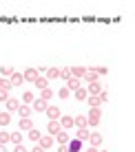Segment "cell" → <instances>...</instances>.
Wrapping results in <instances>:
<instances>
[{
	"instance_id": "cell-1",
	"label": "cell",
	"mask_w": 135,
	"mask_h": 152,
	"mask_svg": "<svg viewBox=\"0 0 135 152\" xmlns=\"http://www.w3.org/2000/svg\"><path fill=\"white\" fill-rule=\"evenodd\" d=\"M100 119H102V110H100V108H91L89 115H86V126L95 128V126L100 124Z\"/></svg>"
},
{
	"instance_id": "cell-2",
	"label": "cell",
	"mask_w": 135,
	"mask_h": 152,
	"mask_svg": "<svg viewBox=\"0 0 135 152\" xmlns=\"http://www.w3.org/2000/svg\"><path fill=\"white\" fill-rule=\"evenodd\" d=\"M44 113H46V117H49V121H58V119L62 117V110L58 106H46Z\"/></svg>"
},
{
	"instance_id": "cell-3",
	"label": "cell",
	"mask_w": 135,
	"mask_h": 152,
	"mask_svg": "<svg viewBox=\"0 0 135 152\" xmlns=\"http://www.w3.org/2000/svg\"><path fill=\"white\" fill-rule=\"evenodd\" d=\"M33 128V119L31 117H22L18 121V130H24V132H29V130Z\"/></svg>"
},
{
	"instance_id": "cell-4",
	"label": "cell",
	"mask_w": 135,
	"mask_h": 152,
	"mask_svg": "<svg viewBox=\"0 0 135 152\" xmlns=\"http://www.w3.org/2000/svg\"><path fill=\"white\" fill-rule=\"evenodd\" d=\"M46 106H49V104L44 102V99H33V104H31V110H35V113H44L46 110Z\"/></svg>"
},
{
	"instance_id": "cell-5",
	"label": "cell",
	"mask_w": 135,
	"mask_h": 152,
	"mask_svg": "<svg viewBox=\"0 0 135 152\" xmlns=\"http://www.w3.org/2000/svg\"><path fill=\"white\" fill-rule=\"evenodd\" d=\"M38 145H40L42 150H49L51 145H53V137H51V134H42L40 141H38Z\"/></svg>"
},
{
	"instance_id": "cell-6",
	"label": "cell",
	"mask_w": 135,
	"mask_h": 152,
	"mask_svg": "<svg viewBox=\"0 0 135 152\" xmlns=\"http://www.w3.org/2000/svg\"><path fill=\"white\" fill-rule=\"evenodd\" d=\"M89 145H93V148H100L102 145V141H104V137H102V134H97V132H93V134H89Z\"/></svg>"
},
{
	"instance_id": "cell-7",
	"label": "cell",
	"mask_w": 135,
	"mask_h": 152,
	"mask_svg": "<svg viewBox=\"0 0 135 152\" xmlns=\"http://www.w3.org/2000/svg\"><path fill=\"white\" fill-rule=\"evenodd\" d=\"M9 82H11V86H20V84H24V77H22V73L13 71L11 77H9Z\"/></svg>"
},
{
	"instance_id": "cell-8",
	"label": "cell",
	"mask_w": 135,
	"mask_h": 152,
	"mask_svg": "<svg viewBox=\"0 0 135 152\" xmlns=\"http://www.w3.org/2000/svg\"><path fill=\"white\" fill-rule=\"evenodd\" d=\"M22 77H24V82H31V84H33L35 80H38V71H35V69H27V71L22 73Z\"/></svg>"
},
{
	"instance_id": "cell-9",
	"label": "cell",
	"mask_w": 135,
	"mask_h": 152,
	"mask_svg": "<svg viewBox=\"0 0 135 152\" xmlns=\"http://www.w3.org/2000/svg\"><path fill=\"white\" fill-rule=\"evenodd\" d=\"M58 121L62 126V130H71V128H73V117H69V115H66V117H60Z\"/></svg>"
},
{
	"instance_id": "cell-10",
	"label": "cell",
	"mask_w": 135,
	"mask_h": 152,
	"mask_svg": "<svg viewBox=\"0 0 135 152\" xmlns=\"http://www.w3.org/2000/svg\"><path fill=\"white\" fill-rule=\"evenodd\" d=\"M4 104H7V113H9V115H11V113H15V110L20 108V102H18V99H11V97H9Z\"/></svg>"
},
{
	"instance_id": "cell-11",
	"label": "cell",
	"mask_w": 135,
	"mask_h": 152,
	"mask_svg": "<svg viewBox=\"0 0 135 152\" xmlns=\"http://www.w3.org/2000/svg\"><path fill=\"white\" fill-rule=\"evenodd\" d=\"M80 86H82V82L77 80V77H69V80H66V88H69L71 93H73V91H77Z\"/></svg>"
},
{
	"instance_id": "cell-12",
	"label": "cell",
	"mask_w": 135,
	"mask_h": 152,
	"mask_svg": "<svg viewBox=\"0 0 135 152\" xmlns=\"http://www.w3.org/2000/svg\"><path fill=\"white\" fill-rule=\"evenodd\" d=\"M46 130H49V134H51V137H55V134H58L60 130H62V126H60V121H49Z\"/></svg>"
},
{
	"instance_id": "cell-13",
	"label": "cell",
	"mask_w": 135,
	"mask_h": 152,
	"mask_svg": "<svg viewBox=\"0 0 135 152\" xmlns=\"http://www.w3.org/2000/svg\"><path fill=\"white\" fill-rule=\"evenodd\" d=\"M80 148H82V141L69 139V143H66V150H69V152H80Z\"/></svg>"
},
{
	"instance_id": "cell-14",
	"label": "cell",
	"mask_w": 135,
	"mask_h": 152,
	"mask_svg": "<svg viewBox=\"0 0 135 152\" xmlns=\"http://www.w3.org/2000/svg\"><path fill=\"white\" fill-rule=\"evenodd\" d=\"M73 97L77 99V102H86V97H89V93H86V88H77V91H73Z\"/></svg>"
},
{
	"instance_id": "cell-15",
	"label": "cell",
	"mask_w": 135,
	"mask_h": 152,
	"mask_svg": "<svg viewBox=\"0 0 135 152\" xmlns=\"http://www.w3.org/2000/svg\"><path fill=\"white\" fill-rule=\"evenodd\" d=\"M22 137H24V134H20V130H18V132H9V143L20 145V143H22Z\"/></svg>"
},
{
	"instance_id": "cell-16",
	"label": "cell",
	"mask_w": 135,
	"mask_h": 152,
	"mask_svg": "<svg viewBox=\"0 0 135 152\" xmlns=\"http://www.w3.org/2000/svg\"><path fill=\"white\" fill-rule=\"evenodd\" d=\"M84 73H86V69H84V66H73V69H71V77H77V80L82 82Z\"/></svg>"
},
{
	"instance_id": "cell-17",
	"label": "cell",
	"mask_w": 135,
	"mask_h": 152,
	"mask_svg": "<svg viewBox=\"0 0 135 152\" xmlns=\"http://www.w3.org/2000/svg\"><path fill=\"white\" fill-rule=\"evenodd\" d=\"M55 139H58V143H60V145H66L71 137H69V132H66V130H60V132L55 134Z\"/></svg>"
},
{
	"instance_id": "cell-18",
	"label": "cell",
	"mask_w": 135,
	"mask_h": 152,
	"mask_svg": "<svg viewBox=\"0 0 135 152\" xmlns=\"http://www.w3.org/2000/svg\"><path fill=\"white\" fill-rule=\"evenodd\" d=\"M58 77H60V69H55V66H51V69H46V80H49V82L58 80Z\"/></svg>"
},
{
	"instance_id": "cell-19",
	"label": "cell",
	"mask_w": 135,
	"mask_h": 152,
	"mask_svg": "<svg viewBox=\"0 0 135 152\" xmlns=\"http://www.w3.org/2000/svg\"><path fill=\"white\" fill-rule=\"evenodd\" d=\"M73 126H75V128H89V126H86V117H84V115L73 117Z\"/></svg>"
},
{
	"instance_id": "cell-20",
	"label": "cell",
	"mask_w": 135,
	"mask_h": 152,
	"mask_svg": "<svg viewBox=\"0 0 135 152\" xmlns=\"http://www.w3.org/2000/svg\"><path fill=\"white\" fill-rule=\"evenodd\" d=\"M15 113L20 115V119H22V117H31V106H27V104H20V108H18Z\"/></svg>"
},
{
	"instance_id": "cell-21",
	"label": "cell",
	"mask_w": 135,
	"mask_h": 152,
	"mask_svg": "<svg viewBox=\"0 0 135 152\" xmlns=\"http://www.w3.org/2000/svg\"><path fill=\"white\" fill-rule=\"evenodd\" d=\"M89 128H77V132H75V139L77 141H86V139H89Z\"/></svg>"
},
{
	"instance_id": "cell-22",
	"label": "cell",
	"mask_w": 135,
	"mask_h": 152,
	"mask_svg": "<svg viewBox=\"0 0 135 152\" xmlns=\"http://www.w3.org/2000/svg\"><path fill=\"white\" fill-rule=\"evenodd\" d=\"M82 82H89V84H93V82H97V75L93 73V69H86V73H84V77H82Z\"/></svg>"
},
{
	"instance_id": "cell-23",
	"label": "cell",
	"mask_w": 135,
	"mask_h": 152,
	"mask_svg": "<svg viewBox=\"0 0 135 152\" xmlns=\"http://www.w3.org/2000/svg\"><path fill=\"white\" fill-rule=\"evenodd\" d=\"M86 93H89V95H100V93H102V86H100L97 82H93V84H89Z\"/></svg>"
},
{
	"instance_id": "cell-24",
	"label": "cell",
	"mask_w": 135,
	"mask_h": 152,
	"mask_svg": "<svg viewBox=\"0 0 135 152\" xmlns=\"http://www.w3.org/2000/svg\"><path fill=\"white\" fill-rule=\"evenodd\" d=\"M33 84L38 86V91H44V88H49V80H46V77H40V75H38V80H35Z\"/></svg>"
},
{
	"instance_id": "cell-25",
	"label": "cell",
	"mask_w": 135,
	"mask_h": 152,
	"mask_svg": "<svg viewBox=\"0 0 135 152\" xmlns=\"http://www.w3.org/2000/svg\"><path fill=\"white\" fill-rule=\"evenodd\" d=\"M86 102H89L91 108H100L102 106V102H100V97H97V95H89V97H86Z\"/></svg>"
},
{
	"instance_id": "cell-26",
	"label": "cell",
	"mask_w": 135,
	"mask_h": 152,
	"mask_svg": "<svg viewBox=\"0 0 135 152\" xmlns=\"http://www.w3.org/2000/svg\"><path fill=\"white\" fill-rule=\"evenodd\" d=\"M27 137H29L31 141H33V143H38V141H40V137H42V134H40V130H38V128H31Z\"/></svg>"
},
{
	"instance_id": "cell-27",
	"label": "cell",
	"mask_w": 135,
	"mask_h": 152,
	"mask_svg": "<svg viewBox=\"0 0 135 152\" xmlns=\"http://www.w3.org/2000/svg\"><path fill=\"white\" fill-rule=\"evenodd\" d=\"M53 95H55V93L51 91V88H44V91H40V99H44L46 104H49V99H53Z\"/></svg>"
},
{
	"instance_id": "cell-28",
	"label": "cell",
	"mask_w": 135,
	"mask_h": 152,
	"mask_svg": "<svg viewBox=\"0 0 135 152\" xmlns=\"http://www.w3.org/2000/svg\"><path fill=\"white\" fill-rule=\"evenodd\" d=\"M11 124V115L9 113H0V128H4V126Z\"/></svg>"
},
{
	"instance_id": "cell-29",
	"label": "cell",
	"mask_w": 135,
	"mask_h": 152,
	"mask_svg": "<svg viewBox=\"0 0 135 152\" xmlns=\"http://www.w3.org/2000/svg\"><path fill=\"white\" fill-rule=\"evenodd\" d=\"M33 99H35V95H33L31 91L22 93V104H27V106H31V104H33Z\"/></svg>"
},
{
	"instance_id": "cell-30",
	"label": "cell",
	"mask_w": 135,
	"mask_h": 152,
	"mask_svg": "<svg viewBox=\"0 0 135 152\" xmlns=\"http://www.w3.org/2000/svg\"><path fill=\"white\" fill-rule=\"evenodd\" d=\"M11 73H13V66H9V64H4L2 69H0V77H11Z\"/></svg>"
},
{
	"instance_id": "cell-31",
	"label": "cell",
	"mask_w": 135,
	"mask_h": 152,
	"mask_svg": "<svg viewBox=\"0 0 135 152\" xmlns=\"http://www.w3.org/2000/svg\"><path fill=\"white\" fill-rule=\"evenodd\" d=\"M58 97H60V99H69V97H71V91H69L66 86L60 88V91H58Z\"/></svg>"
},
{
	"instance_id": "cell-32",
	"label": "cell",
	"mask_w": 135,
	"mask_h": 152,
	"mask_svg": "<svg viewBox=\"0 0 135 152\" xmlns=\"http://www.w3.org/2000/svg\"><path fill=\"white\" fill-rule=\"evenodd\" d=\"M9 143V132L7 130H0V145H7Z\"/></svg>"
},
{
	"instance_id": "cell-33",
	"label": "cell",
	"mask_w": 135,
	"mask_h": 152,
	"mask_svg": "<svg viewBox=\"0 0 135 152\" xmlns=\"http://www.w3.org/2000/svg\"><path fill=\"white\" fill-rule=\"evenodd\" d=\"M93 73H95L97 77H102V75H106L108 69H104V66H93Z\"/></svg>"
},
{
	"instance_id": "cell-34",
	"label": "cell",
	"mask_w": 135,
	"mask_h": 152,
	"mask_svg": "<svg viewBox=\"0 0 135 152\" xmlns=\"http://www.w3.org/2000/svg\"><path fill=\"white\" fill-rule=\"evenodd\" d=\"M0 88H2V91H9V88H11V82H9L7 77H0Z\"/></svg>"
},
{
	"instance_id": "cell-35",
	"label": "cell",
	"mask_w": 135,
	"mask_h": 152,
	"mask_svg": "<svg viewBox=\"0 0 135 152\" xmlns=\"http://www.w3.org/2000/svg\"><path fill=\"white\" fill-rule=\"evenodd\" d=\"M60 77H62V80H69V77H71V69H69V66L60 69Z\"/></svg>"
},
{
	"instance_id": "cell-36",
	"label": "cell",
	"mask_w": 135,
	"mask_h": 152,
	"mask_svg": "<svg viewBox=\"0 0 135 152\" xmlns=\"http://www.w3.org/2000/svg\"><path fill=\"white\" fill-rule=\"evenodd\" d=\"M7 99H9V91H2V88H0V104L7 102Z\"/></svg>"
},
{
	"instance_id": "cell-37",
	"label": "cell",
	"mask_w": 135,
	"mask_h": 152,
	"mask_svg": "<svg viewBox=\"0 0 135 152\" xmlns=\"http://www.w3.org/2000/svg\"><path fill=\"white\" fill-rule=\"evenodd\" d=\"M97 97H100V102H102V104H104V102H108V93H106V91H102Z\"/></svg>"
},
{
	"instance_id": "cell-38",
	"label": "cell",
	"mask_w": 135,
	"mask_h": 152,
	"mask_svg": "<svg viewBox=\"0 0 135 152\" xmlns=\"http://www.w3.org/2000/svg\"><path fill=\"white\" fill-rule=\"evenodd\" d=\"M13 152H27V148L20 143V145H13Z\"/></svg>"
},
{
	"instance_id": "cell-39",
	"label": "cell",
	"mask_w": 135,
	"mask_h": 152,
	"mask_svg": "<svg viewBox=\"0 0 135 152\" xmlns=\"http://www.w3.org/2000/svg\"><path fill=\"white\" fill-rule=\"evenodd\" d=\"M31 152H46V150H42V148H40V145H38V143H35V145H33V148H31Z\"/></svg>"
},
{
	"instance_id": "cell-40",
	"label": "cell",
	"mask_w": 135,
	"mask_h": 152,
	"mask_svg": "<svg viewBox=\"0 0 135 152\" xmlns=\"http://www.w3.org/2000/svg\"><path fill=\"white\" fill-rule=\"evenodd\" d=\"M86 152H100L97 148H93V145H86Z\"/></svg>"
},
{
	"instance_id": "cell-41",
	"label": "cell",
	"mask_w": 135,
	"mask_h": 152,
	"mask_svg": "<svg viewBox=\"0 0 135 152\" xmlns=\"http://www.w3.org/2000/svg\"><path fill=\"white\" fill-rule=\"evenodd\" d=\"M58 152H69V150H66V145H60V148H58Z\"/></svg>"
},
{
	"instance_id": "cell-42",
	"label": "cell",
	"mask_w": 135,
	"mask_h": 152,
	"mask_svg": "<svg viewBox=\"0 0 135 152\" xmlns=\"http://www.w3.org/2000/svg\"><path fill=\"white\" fill-rule=\"evenodd\" d=\"M0 152H7V148H4V145H0Z\"/></svg>"
},
{
	"instance_id": "cell-43",
	"label": "cell",
	"mask_w": 135,
	"mask_h": 152,
	"mask_svg": "<svg viewBox=\"0 0 135 152\" xmlns=\"http://www.w3.org/2000/svg\"><path fill=\"white\" fill-rule=\"evenodd\" d=\"M100 152H106V150H100Z\"/></svg>"
}]
</instances>
